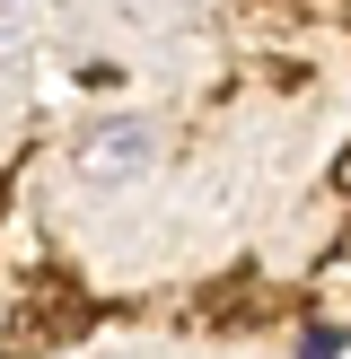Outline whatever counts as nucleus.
Wrapping results in <instances>:
<instances>
[{
  "instance_id": "1",
  "label": "nucleus",
  "mask_w": 351,
  "mask_h": 359,
  "mask_svg": "<svg viewBox=\"0 0 351 359\" xmlns=\"http://www.w3.org/2000/svg\"><path fill=\"white\" fill-rule=\"evenodd\" d=\"M150 158H158V132H150V123H132V114H123V123H105V132L88 140V175H105V184L140 175Z\"/></svg>"
},
{
  "instance_id": "2",
  "label": "nucleus",
  "mask_w": 351,
  "mask_h": 359,
  "mask_svg": "<svg viewBox=\"0 0 351 359\" xmlns=\"http://www.w3.org/2000/svg\"><path fill=\"white\" fill-rule=\"evenodd\" d=\"M298 359H343V333H333V325H316L307 342H298Z\"/></svg>"
}]
</instances>
